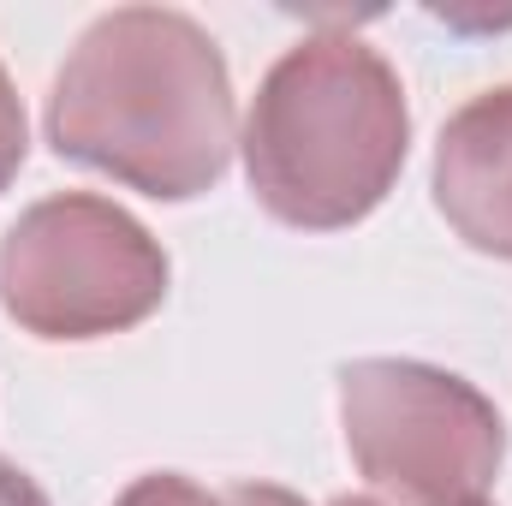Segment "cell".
<instances>
[{
	"label": "cell",
	"instance_id": "6da1fadb",
	"mask_svg": "<svg viewBox=\"0 0 512 506\" xmlns=\"http://www.w3.org/2000/svg\"><path fill=\"white\" fill-rule=\"evenodd\" d=\"M48 143L155 203L203 197L239 143L215 36L173 6L102 12L48 90Z\"/></svg>",
	"mask_w": 512,
	"mask_h": 506
},
{
	"label": "cell",
	"instance_id": "7a4b0ae2",
	"mask_svg": "<svg viewBox=\"0 0 512 506\" xmlns=\"http://www.w3.org/2000/svg\"><path fill=\"white\" fill-rule=\"evenodd\" d=\"M405 84L346 30L304 36L256 84L245 120V173L256 203L304 233L364 221L405 167Z\"/></svg>",
	"mask_w": 512,
	"mask_h": 506
},
{
	"label": "cell",
	"instance_id": "3957f363",
	"mask_svg": "<svg viewBox=\"0 0 512 506\" xmlns=\"http://www.w3.org/2000/svg\"><path fill=\"white\" fill-rule=\"evenodd\" d=\"M167 298L161 239L108 197L60 191L0 239V304L36 340H102L149 322Z\"/></svg>",
	"mask_w": 512,
	"mask_h": 506
},
{
	"label": "cell",
	"instance_id": "277c9868",
	"mask_svg": "<svg viewBox=\"0 0 512 506\" xmlns=\"http://www.w3.org/2000/svg\"><path fill=\"white\" fill-rule=\"evenodd\" d=\"M340 423L358 471L399 506H477L507 453L489 393L411 358L346 364Z\"/></svg>",
	"mask_w": 512,
	"mask_h": 506
},
{
	"label": "cell",
	"instance_id": "5b68a950",
	"mask_svg": "<svg viewBox=\"0 0 512 506\" xmlns=\"http://www.w3.org/2000/svg\"><path fill=\"white\" fill-rule=\"evenodd\" d=\"M435 203L471 251L512 262V84L471 96L441 126Z\"/></svg>",
	"mask_w": 512,
	"mask_h": 506
},
{
	"label": "cell",
	"instance_id": "8992f818",
	"mask_svg": "<svg viewBox=\"0 0 512 506\" xmlns=\"http://www.w3.org/2000/svg\"><path fill=\"white\" fill-rule=\"evenodd\" d=\"M114 506H304V501L292 489H274V483H233V489L209 495L179 471H155V477H137Z\"/></svg>",
	"mask_w": 512,
	"mask_h": 506
},
{
	"label": "cell",
	"instance_id": "52a82bcc",
	"mask_svg": "<svg viewBox=\"0 0 512 506\" xmlns=\"http://www.w3.org/2000/svg\"><path fill=\"white\" fill-rule=\"evenodd\" d=\"M24 149H30V131H24V102H18V90H12V78H6V66H0V191L18 179Z\"/></svg>",
	"mask_w": 512,
	"mask_h": 506
},
{
	"label": "cell",
	"instance_id": "ba28073f",
	"mask_svg": "<svg viewBox=\"0 0 512 506\" xmlns=\"http://www.w3.org/2000/svg\"><path fill=\"white\" fill-rule=\"evenodd\" d=\"M0 506H48V495L18 465H0Z\"/></svg>",
	"mask_w": 512,
	"mask_h": 506
},
{
	"label": "cell",
	"instance_id": "9c48e42d",
	"mask_svg": "<svg viewBox=\"0 0 512 506\" xmlns=\"http://www.w3.org/2000/svg\"><path fill=\"white\" fill-rule=\"evenodd\" d=\"M334 506H382V501H370V495H340Z\"/></svg>",
	"mask_w": 512,
	"mask_h": 506
},
{
	"label": "cell",
	"instance_id": "30bf717a",
	"mask_svg": "<svg viewBox=\"0 0 512 506\" xmlns=\"http://www.w3.org/2000/svg\"><path fill=\"white\" fill-rule=\"evenodd\" d=\"M477 506H489V501H477Z\"/></svg>",
	"mask_w": 512,
	"mask_h": 506
}]
</instances>
